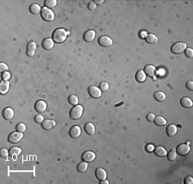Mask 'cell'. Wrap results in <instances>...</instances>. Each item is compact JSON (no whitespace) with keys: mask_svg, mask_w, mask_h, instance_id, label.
Segmentation results:
<instances>
[{"mask_svg":"<svg viewBox=\"0 0 193 184\" xmlns=\"http://www.w3.org/2000/svg\"><path fill=\"white\" fill-rule=\"evenodd\" d=\"M166 135L169 137H173L178 132V128L176 125L174 124H169L168 126L166 127Z\"/></svg>","mask_w":193,"mask_h":184,"instance_id":"17","label":"cell"},{"mask_svg":"<svg viewBox=\"0 0 193 184\" xmlns=\"http://www.w3.org/2000/svg\"><path fill=\"white\" fill-rule=\"evenodd\" d=\"M82 160L87 162V163H91L95 159V153H93L91 151H86L84 153L82 154Z\"/></svg>","mask_w":193,"mask_h":184,"instance_id":"9","label":"cell"},{"mask_svg":"<svg viewBox=\"0 0 193 184\" xmlns=\"http://www.w3.org/2000/svg\"><path fill=\"white\" fill-rule=\"evenodd\" d=\"M40 16L43 20L45 21H53L54 20V13L53 11H51L50 9L47 8V7H43L40 11Z\"/></svg>","mask_w":193,"mask_h":184,"instance_id":"3","label":"cell"},{"mask_svg":"<svg viewBox=\"0 0 193 184\" xmlns=\"http://www.w3.org/2000/svg\"><path fill=\"white\" fill-rule=\"evenodd\" d=\"M10 89V82L9 81H2L0 83V94L5 95Z\"/></svg>","mask_w":193,"mask_h":184,"instance_id":"19","label":"cell"},{"mask_svg":"<svg viewBox=\"0 0 193 184\" xmlns=\"http://www.w3.org/2000/svg\"><path fill=\"white\" fill-rule=\"evenodd\" d=\"M8 155H10V153L8 152V150L5 148H2L0 151V156L2 158H6V157H8Z\"/></svg>","mask_w":193,"mask_h":184,"instance_id":"38","label":"cell"},{"mask_svg":"<svg viewBox=\"0 0 193 184\" xmlns=\"http://www.w3.org/2000/svg\"><path fill=\"white\" fill-rule=\"evenodd\" d=\"M180 105H181V106H183L184 108H191V107H192L193 102L192 100H191L190 98H188V97H184V98H182L181 100H180Z\"/></svg>","mask_w":193,"mask_h":184,"instance_id":"24","label":"cell"},{"mask_svg":"<svg viewBox=\"0 0 193 184\" xmlns=\"http://www.w3.org/2000/svg\"><path fill=\"white\" fill-rule=\"evenodd\" d=\"M155 118H156V116H155L154 113H149V114L147 115V116H146V119L149 122H153Z\"/></svg>","mask_w":193,"mask_h":184,"instance_id":"41","label":"cell"},{"mask_svg":"<svg viewBox=\"0 0 193 184\" xmlns=\"http://www.w3.org/2000/svg\"><path fill=\"white\" fill-rule=\"evenodd\" d=\"M1 77L3 81H9V79L11 78V73L9 71H5V72H2L1 74Z\"/></svg>","mask_w":193,"mask_h":184,"instance_id":"37","label":"cell"},{"mask_svg":"<svg viewBox=\"0 0 193 184\" xmlns=\"http://www.w3.org/2000/svg\"><path fill=\"white\" fill-rule=\"evenodd\" d=\"M41 46H42L43 49H45L46 51H49V50H52L53 48L54 41L51 38H46V39L43 40Z\"/></svg>","mask_w":193,"mask_h":184,"instance_id":"12","label":"cell"},{"mask_svg":"<svg viewBox=\"0 0 193 184\" xmlns=\"http://www.w3.org/2000/svg\"><path fill=\"white\" fill-rule=\"evenodd\" d=\"M99 88L101 89V91H103V92H106L107 90L109 89V84L107 81H102L101 83L99 86Z\"/></svg>","mask_w":193,"mask_h":184,"instance_id":"35","label":"cell"},{"mask_svg":"<svg viewBox=\"0 0 193 184\" xmlns=\"http://www.w3.org/2000/svg\"><path fill=\"white\" fill-rule=\"evenodd\" d=\"M144 39L146 42L149 43V44H156V43L158 42V38L153 33H149L147 36H145Z\"/></svg>","mask_w":193,"mask_h":184,"instance_id":"26","label":"cell"},{"mask_svg":"<svg viewBox=\"0 0 193 184\" xmlns=\"http://www.w3.org/2000/svg\"><path fill=\"white\" fill-rule=\"evenodd\" d=\"M67 38V32L63 28H57L52 34V39L56 44H61L65 41Z\"/></svg>","mask_w":193,"mask_h":184,"instance_id":"1","label":"cell"},{"mask_svg":"<svg viewBox=\"0 0 193 184\" xmlns=\"http://www.w3.org/2000/svg\"><path fill=\"white\" fill-rule=\"evenodd\" d=\"M100 184H109V182L105 179V180H101V181L100 182Z\"/></svg>","mask_w":193,"mask_h":184,"instance_id":"47","label":"cell"},{"mask_svg":"<svg viewBox=\"0 0 193 184\" xmlns=\"http://www.w3.org/2000/svg\"><path fill=\"white\" fill-rule=\"evenodd\" d=\"M154 98L156 101H159V102H163L166 100V96L165 93L163 92H161V91H158V92H156L154 94Z\"/></svg>","mask_w":193,"mask_h":184,"instance_id":"25","label":"cell"},{"mask_svg":"<svg viewBox=\"0 0 193 184\" xmlns=\"http://www.w3.org/2000/svg\"><path fill=\"white\" fill-rule=\"evenodd\" d=\"M94 3L95 4V5H102V4H104V0H95L94 1Z\"/></svg>","mask_w":193,"mask_h":184,"instance_id":"46","label":"cell"},{"mask_svg":"<svg viewBox=\"0 0 193 184\" xmlns=\"http://www.w3.org/2000/svg\"><path fill=\"white\" fill-rule=\"evenodd\" d=\"M56 125V122L53 121V120H50V119H47V120H44L41 123V127H42L43 129L45 130H49V129H52L53 128H54Z\"/></svg>","mask_w":193,"mask_h":184,"instance_id":"15","label":"cell"},{"mask_svg":"<svg viewBox=\"0 0 193 184\" xmlns=\"http://www.w3.org/2000/svg\"><path fill=\"white\" fill-rule=\"evenodd\" d=\"M44 5L47 8L52 9V8H54L57 5V0H46L44 2Z\"/></svg>","mask_w":193,"mask_h":184,"instance_id":"33","label":"cell"},{"mask_svg":"<svg viewBox=\"0 0 193 184\" xmlns=\"http://www.w3.org/2000/svg\"><path fill=\"white\" fill-rule=\"evenodd\" d=\"M153 122L157 126H165L166 124V120L162 116H156Z\"/></svg>","mask_w":193,"mask_h":184,"instance_id":"27","label":"cell"},{"mask_svg":"<svg viewBox=\"0 0 193 184\" xmlns=\"http://www.w3.org/2000/svg\"><path fill=\"white\" fill-rule=\"evenodd\" d=\"M98 43L102 47H109L113 45V40L108 36H101L98 39Z\"/></svg>","mask_w":193,"mask_h":184,"instance_id":"6","label":"cell"},{"mask_svg":"<svg viewBox=\"0 0 193 184\" xmlns=\"http://www.w3.org/2000/svg\"><path fill=\"white\" fill-rule=\"evenodd\" d=\"M88 92L93 99H99L101 97V91L95 86H90L88 89Z\"/></svg>","mask_w":193,"mask_h":184,"instance_id":"7","label":"cell"},{"mask_svg":"<svg viewBox=\"0 0 193 184\" xmlns=\"http://www.w3.org/2000/svg\"><path fill=\"white\" fill-rule=\"evenodd\" d=\"M9 153H10L11 156H18L21 153V149L18 147H11L10 151H9Z\"/></svg>","mask_w":193,"mask_h":184,"instance_id":"30","label":"cell"},{"mask_svg":"<svg viewBox=\"0 0 193 184\" xmlns=\"http://www.w3.org/2000/svg\"><path fill=\"white\" fill-rule=\"evenodd\" d=\"M16 131L21 132V133H24V132L26 131V125H25L24 123H22V122H20V123H18V124L16 125Z\"/></svg>","mask_w":193,"mask_h":184,"instance_id":"34","label":"cell"},{"mask_svg":"<svg viewBox=\"0 0 193 184\" xmlns=\"http://www.w3.org/2000/svg\"><path fill=\"white\" fill-rule=\"evenodd\" d=\"M34 109L38 113H43L47 110V103L44 100H38L34 105Z\"/></svg>","mask_w":193,"mask_h":184,"instance_id":"13","label":"cell"},{"mask_svg":"<svg viewBox=\"0 0 193 184\" xmlns=\"http://www.w3.org/2000/svg\"><path fill=\"white\" fill-rule=\"evenodd\" d=\"M87 169H88V163H87V162H84V161L81 162V163L77 165V170H78L79 172H81V173L85 172L86 170H87Z\"/></svg>","mask_w":193,"mask_h":184,"instance_id":"31","label":"cell"},{"mask_svg":"<svg viewBox=\"0 0 193 184\" xmlns=\"http://www.w3.org/2000/svg\"><path fill=\"white\" fill-rule=\"evenodd\" d=\"M145 149H146V151H147L148 153H152V152H154L155 147H154L153 145H151V144H149L147 147H145Z\"/></svg>","mask_w":193,"mask_h":184,"instance_id":"44","label":"cell"},{"mask_svg":"<svg viewBox=\"0 0 193 184\" xmlns=\"http://www.w3.org/2000/svg\"><path fill=\"white\" fill-rule=\"evenodd\" d=\"M185 86H186V88H187L188 90H190V91H192L193 90V81H187Z\"/></svg>","mask_w":193,"mask_h":184,"instance_id":"45","label":"cell"},{"mask_svg":"<svg viewBox=\"0 0 193 184\" xmlns=\"http://www.w3.org/2000/svg\"><path fill=\"white\" fill-rule=\"evenodd\" d=\"M145 75L149 77H151V78H154L156 76V68L154 65H151V64H149V65H146L145 66L144 69Z\"/></svg>","mask_w":193,"mask_h":184,"instance_id":"10","label":"cell"},{"mask_svg":"<svg viewBox=\"0 0 193 184\" xmlns=\"http://www.w3.org/2000/svg\"><path fill=\"white\" fill-rule=\"evenodd\" d=\"M88 10H90V11H95V10L96 9V5H95L94 2H90V3L88 5Z\"/></svg>","mask_w":193,"mask_h":184,"instance_id":"43","label":"cell"},{"mask_svg":"<svg viewBox=\"0 0 193 184\" xmlns=\"http://www.w3.org/2000/svg\"><path fill=\"white\" fill-rule=\"evenodd\" d=\"M22 138H23V134L21 132H12L8 136V141L15 144L21 141Z\"/></svg>","mask_w":193,"mask_h":184,"instance_id":"5","label":"cell"},{"mask_svg":"<svg viewBox=\"0 0 193 184\" xmlns=\"http://www.w3.org/2000/svg\"><path fill=\"white\" fill-rule=\"evenodd\" d=\"M185 57H187L188 58H193V50L191 48H186L185 50Z\"/></svg>","mask_w":193,"mask_h":184,"instance_id":"36","label":"cell"},{"mask_svg":"<svg viewBox=\"0 0 193 184\" xmlns=\"http://www.w3.org/2000/svg\"><path fill=\"white\" fill-rule=\"evenodd\" d=\"M36 52V44L34 42L28 43L27 46V55L28 57H34Z\"/></svg>","mask_w":193,"mask_h":184,"instance_id":"18","label":"cell"},{"mask_svg":"<svg viewBox=\"0 0 193 184\" xmlns=\"http://www.w3.org/2000/svg\"><path fill=\"white\" fill-rule=\"evenodd\" d=\"M166 156H167V159L169 160V161H174V160H176V158H177V152H176V149H171L170 150V152L168 153H166Z\"/></svg>","mask_w":193,"mask_h":184,"instance_id":"29","label":"cell"},{"mask_svg":"<svg viewBox=\"0 0 193 184\" xmlns=\"http://www.w3.org/2000/svg\"><path fill=\"white\" fill-rule=\"evenodd\" d=\"M8 65L5 63H0V70L1 72H5V71H8Z\"/></svg>","mask_w":193,"mask_h":184,"instance_id":"40","label":"cell"},{"mask_svg":"<svg viewBox=\"0 0 193 184\" xmlns=\"http://www.w3.org/2000/svg\"><path fill=\"white\" fill-rule=\"evenodd\" d=\"M190 150H191V148H190L188 144H179L176 147L177 154L180 155V156H185V155H187L189 152H190Z\"/></svg>","mask_w":193,"mask_h":184,"instance_id":"8","label":"cell"},{"mask_svg":"<svg viewBox=\"0 0 193 184\" xmlns=\"http://www.w3.org/2000/svg\"><path fill=\"white\" fill-rule=\"evenodd\" d=\"M95 176L98 180H105L107 177V172L103 168H97L95 170Z\"/></svg>","mask_w":193,"mask_h":184,"instance_id":"23","label":"cell"},{"mask_svg":"<svg viewBox=\"0 0 193 184\" xmlns=\"http://www.w3.org/2000/svg\"><path fill=\"white\" fill-rule=\"evenodd\" d=\"M154 153L156 154V156L157 157H160V158H162V157H165L166 155V149L161 146H158V147H155L154 149Z\"/></svg>","mask_w":193,"mask_h":184,"instance_id":"20","label":"cell"},{"mask_svg":"<svg viewBox=\"0 0 193 184\" xmlns=\"http://www.w3.org/2000/svg\"><path fill=\"white\" fill-rule=\"evenodd\" d=\"M83 113V107L82 105H75L72 107V109L70 111V117L71 120H77L81 116H82Z\"/></svg>","mask_w":193,"mask_h":184,"instance_id":"2","label":"cell"},{"mask_svg":"<svg viewBox=\"0 0 193 184\" xmlns=\"http://www.w3.org/2000/svg\"><path fill=\"white\" fill-rule=\"evenodd\" d=\"M2 115H3V117L5 119V120H11L13 117H14V110L13 109H11L10 107H6L3 110V112H2Z\"/></svg>","mask_w":193,"mask_h":184,"instance_id":"11","label":"cell"},{"mask_svg":"<svg viewBox=\"0 0 193 184\" xmlns=\"http://www.w3.org/2000/svg\"><path fill=\"white\" fill-rule=\"evenodd\" d=\"M187 48L186 44L184 42L174 43L171 46V52L174 54H180L185 52V50Z\"/></svg>","mask_w":193,"mask_h":184,"instance_id":"4","label":"cell"},{"mask_svg":"<svg viewBox=\"0 0 193 184\" xmlns=\"http://www.w3.org/2000/svg\"><path fill=\"white\" fill-rule=\"evenodd\" d=\"M95 38V32L94 30H88L83 33V40L86 42H91Z\"/></svg>","mask_w":193,"mask_h":184,"instance_id":"14","label":"cell"},{"mask_svg":"<svg viewBox=\"0 0 193 184\" xmlns=\"http://www.w3.org/2000/svg\"><path fill=\"white\" fill-rule=\"evenodd\" d=\"M68 101H69V103H70V105H73V106L78 105V98L74 94L70 95V96H69Z\"/></svg>","mask_w":193,"mask_h":184,"instance_id":"32","label":"cell"},{"mask_svg":"<svg viewBox=\"0 0 193 184\" xmlns=\"http://www.w3.org/2000/svg\"><path fill=\"white\" fill-rule=\"evenodd\" d=\"M184 183L185 184H192L193 183V178L191 176H186L185 180H184Z\"/></svg>","mask_w":193,"mask_h":184,"instance_id":"42","label":"cell"},{"mask_svg":"<svg viewBox=\"0 0 193 184\" xmlns=\"http://www.w3.org/2000/svg\"><path fill=\"white\" fill-rule=\"evenodd\" d=\"M84 130L88 135H94L95 133V127L91 122H87L84 126Z\"/></svg>","mask_w":193,"mask_h":184,"instance_id":"21","label":"cell"},{"mask_svg":"<svg viewBox=\"0 0 193 184\" xmlns=\"http://www.w3.org/2000/svg\"><path fill=\"white\" fill-rule=\"evenodd\" d=\"M34 121L36 122L37 123H42V122L44 121V118H43L42 115H40V114L36 115L35 117H34Z\"/></svg>","mask_w":193,"mask_h":184,"instance_id":"39","label":"cell"},{"mask_svg":"<svg viewBox=\"0 0 193 184\" xmlns=\"http://www.w3.org/2000/svg\"><path fill=\"white\" fill-rule=\"evenodd\" d=\"M70 135L73 139H76L81 135V128L80 127L75 125V126L71 127L70 129Z\"/></svg>","mask_w":193,"mask_h":184,"instance_id":"16","label":"cell"},{"mask_svg":"<svg viewBox=\"0 0 193 184\" xmlns=\"http://www.w3.org/2000/svg\"><path fill=\"white\" fill-rule=\"evenodd\" d=\"M135 79H136V81H137V82H139V83H143V82H144L145 80H146V75H145L144 71H143V70H142V69L138 70V71L136 73Z\"/></svg>","mask_w":193,"mask_h":184,"instance_id":"22","label":"cell"},{"mask_svg":"<svg viewBox=\"0 0 193 184\" xmlns=\"http://www.w3.org/2000/svg\"><path fill=\"white\" fill-rule=\"evenodd\" d=\"M40 11H41V8L37 4H33L29 7V11L33 15H37L39 13H40Z\"/></svg>","mask_w":193,"mask_h":184,"instance_id":"28","label":"cell"}]
</instances>
